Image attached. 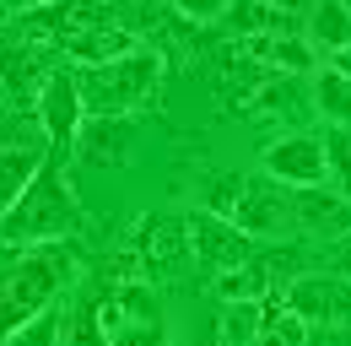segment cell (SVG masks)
<instances>
[{"instance_id": "cell-1", "label": "cell", "mask_w": 351, "mask_h": 346, "mask_svg": "<svg viewBox=\"0 0 351 346\" xmlns=\"http://www.w3.org/2000/svg\"><path fill=\"white\" fill-rule=\"evenodd\" d=\"M65 281H71V255L60 244H27L0 276V341L27 319H38L44 308H54Z\"/></svg>"}, {"instance_id": "cell-2", "label": "cell", "mask_w": 351, "mask_h": 346, "mask_svg": "<svg viewBox=\"0 0 351 346\" xmlns=\"http://www.w3.org/2000/svg\"><path fill=\"white\" fill-rule=\"evenodd\" d=\"M162 82V54L157 49H130V54H119V60H103V65H82V108H87L92 119H119V114H130L141 108L152 92Z\"/></svg>"}, {"instance_id": "cell-3", "label": "cell", "mask_w": 351, "mask_h": 346, "mask_svg": "<svg viewBox=\"0 0 351 346\" xmlns=\"http://www.w3.org/2000/svg\"><path fill=\"white\" fill-rule=\"evenodd\" d=\"M76 227V195L60 168H38L16 206L0 216V244H54Z\"/></svg>"}, {"instance_id": "cell-4", "label": "cell", "mask_w": 351, "mask_h": 346, "mask_svg": "<svg viewBox=\"0 0 351 346\" xmlns=\"http://www.w3.org/2000/svg\"><path fill=\"white\" fill-rule=\"evenodd\" d=\"M221 216H227L232 227H243L249 238H276V233H287V227L298 222V200L287 195V184H276V178L265 173V178L238 184Z\"/></svg>"}, {"instance_id": "cell-5", "label": "cell", "mask_w": 351, "mask_h": 346, "mask_svg": "<svg viewBox=\"0 0 351 346\" xmlns=\"http://www.w3.org/2000/svg\"><path fill=\"white\" fill-rule=\"evenodd\" d=\"M103 330H108V346H168L162 308L152 298V287H141V281H125L103 303Z\"/></svg>"}, {"instance_id": "cell-6", "label": "cell", "mask_w": 351, "mask_h": 346, "mask_svg": "<svg viewBox=\"0 0 351 346\" xmlns=\"http://www.w3.org/2000/svg\"><path fill=\"white\" fill-rule=\"evenodd\" d=\"M265 173L276 184H298V189H319L330 178V146L319 135H281L265 152Z\"/></svg>"}, {"instance_id": "cell-7", "label": "cell", "mask_w": 351, "mask_h": 346, "mask_svg": "<svg viewBox=\"0 0 351 346\" xmlns=\"http://www.w3.org/2000/svg\"><path fill=\"white\" fill-rule=\"evenodd\" d=\"M281 303L303 325H341V319H351V281H341V276H303V281L287 287Z\"/></svg>"}, {"instance_id": "cell-8", "label": "cell", "mask_w": 351, "mask_h": 346, "mask_svg": "<svg viewBox=\"0 0 351 346\" xmlns=\"http://www.w3.org/2000/svg\"><path fill=\"white\" fill-rule=\"evenodd\" d=\"M189 244H195V260H206L211 270H238V265H249V233L232 227L227 216L195 211L189 216Z\"/></svg>"}, {"instance_id": "cell-9", "label": "cell", "mask_w": 351, "mask_h": 346, "mask_svg": "<svg viewBox=\"0 0 351 346\" xmlns=\"http://www.w3.org/2000/svg\"><path fill=\"white\" fill-rule=\"evenodd\" d=\"M82 86H76V76L71 71H49L44 82V97H38V119H44L49 141H71L76 130H82Z\"/></svg>"}, {"instance_id": "cell-10", "label": "cell", "mask_w": 351, "mask_h": 346, "mask_svg": "<svg viewBox=\"0 0 351 346\" xmlns=\"http://www.w3.org/2000/svg\"><path fill=\"white\" fill-rule=\"evenodd\" d=\"M0 82H5V97L11 103H38L44 97V82H49V65L38 54H27V49H5L0 54Z\"/></svg>"}, {"instance_id": "cell-11", "label": "cell", "mask_w": 351, "mask_h": 346, "mask_svg": "<svg viewBox=\"0 0 351 346\" xmlns=\"http://www.w3.org/2000/svg\"><path fill=\"white\" fill-rule=\"evenodd\" d=\"M141 249L152 265H178V260L195 255V244H189V222L184 216H152L146 227H141Z\"/></svg>"}, {"instance_id": "cell-12", "label": "cell", "mask_w": 351, "mask_h": 346, "mask_svg": "<svg viewBox=\"0 0 351 346\" xmlns=\"http://www.w3.org/2000/svg\"><path fill=\"white\" fill-rule=\"evenodd\" d=\"M313 114L324 119V125L335 130H351V76L341 71V65H324L319 76H313Z\"/></svg>"}, {"instance_id": "cell-13", "label": "cell", "mask_w": 351, "mask_h": 346, "mask_svg": "<svg viewBox=\"0 0 351 346\" xmlns=\"http://www.w3.org/2000/svg\"><path fill=\"white\" fill-rule=\"evenodd\" d=\"M44 168L38 146H0V216L16 206V195L33 184V173Z\"/></svg>"}, {"instance_id": "cell-14", "label": "cell", "mask_w": 351, "mask_h": 346, "mask_svg": "<svg viewBox=\"0 0 351 346\" xmlns=\"http://www.w3.org/2000/svg\"><path fill=\"white\" fill-rule=\"evenodd\" d=\"M292 200H298V222H303V227H319V233H346L351 227V200L319 195V189H303V195H292Z\"/></svg>"}, {"instance_id": "cell-15", "label": "cell", "mask_w": 351, "mask_h": 346, "mask_svg": "<svg viewBox=\"0 0 351 346\" xmlns=\"http://www.w3.org/2000/svg\"><path fill=\"white\" fill-rule=\"evenodd\" d=\"M308 33H313V43H319V49L346 54V49H351V11H346V0H319V5H313Z\"/></svg>"}, {"instance_id": "cell-16", "label": "cell", "mask_w": 351, "mask_h": 346, "mask_svg": "<svg viewBox=\"0 0 351 346\" xmlns=\"http://www.w3.org/2000/svg\"><path fill=\"white\" fill-rule=\"evenodd\" d=\"M249 346H308V325L287 308V303H265L260 336H254Z\"/></svg>"}, {"instance_id": "cell-17", "label": "cell", "mask_w": 351, "mask_h": 346, "mask_svg": "<svg viewBox=\"0 0 351 346\" xmlns=\"http://www.w3.org/2000/svg\"><path fill=\"white\" fill-rule=\"evenodd\" d=\"M60 346H108V330H103V308L92 298H82L65 319H60Z\"/></svg>"}, {"instance_id": "cell-18", "label": "cell", "mask_w": 351, "mask_h": 346, "mask_svg": "<svg viewBox=\"0 0 351 346\" xmlns=\"http://www.w3.org/2000/svg\"><path fill=\"white\" fill-rule=\"evenodd\" d=\"M221 303H265V287H270V276L254 270V265H238V270H221Z\"/></svg>"}, {"instance_id": "cell-19", "label": "cell", "mask_w": 351, "mask_h": 346, "mask_svg": "<svg viewBox=\"0 0 351 346\" xmlns=\"http://www.w3.org/2000/svg\"><path fill=\"white\" fill-rule=\"evenodd\" d=\"M0 346H60V303H54V308H44L38 319H27L22 330H11Z\"/></svg>"}, {"instance_id": "cell-20", "label": "cell", "mask_w": 351, "mask_h": 346, "mask_svg": "<svg viewBox=\"0 0 351 346\" xmlns=\"http://www.w3.org/2000/svg\"><path fill=\"white\" fill-rule=\"evenodd\" d=\"M119 135H125V130L114 125V119H97V125H87V157L97 163V168H108V163H119V146H114Z\"/></svg>"}, {"instance_id": "cell-21", "label": "cell", "mask_w": 351, "mask_h": 346, "mask_svg": "<svg viewBox=\"0 0 351 346\" xmlns=\"http://www.w3.org/2000/svg\"><path fill=\"white\" fill-rule=\"evenodd\" d=\"M330 173H341V189H346V200H351V130H341L335 146H330Z\"/></svg>"}, {"instance_id": "cell-22", "label": "cell", "mask_w": 351, "mask_h": 346, "mask_svg": "<svg viewBox=\"0 0 351 346\" xmlns=\"http://www.w3.org/2000/svg\"><path fill=\"white\" fill-rule=\"evenodd\" d=\"M184 16H195V22H217V16H227L232 11V0H173Z\"/></svg>"}, {"instance_id": "cell-23", "label": "cell", "mask_w": 351, "mask_h": 346, "mask_svg": "<svg viewBox=\"0 0 351 346\" xmlns=\"http://www.w3.org/2000/svg\"><path fill=\"white\" fill-rule=\"evenodd\" d=\"M324 346H351V319H341V325H330V341Z\"/></svg>"}, {"instance_id": "cell-24", "label": "cell", "mask_w": 351, "mask_h": 346, "mask_svg": "<svg viewBox=\"0 0 351 346\" xmlns=\"http://www.w3.org/2000/svg\"><path fill=\"white\" fill-rule=\"evenodd\" d=\"M0 5H5V11H11V5H33V11H44V5H54V0H0Z\"/></svg>"}, {"instance_id": "cell-25", "label": "cell", "mask_w": 351, "mask_h": 346, "mask_svg": "<svg viewBox=\"0 0 351 346\" xmlns=\"http://www.w3.org/2000/svg\"><path fill=\"white\" fill-rule=\"evenodd\" d=\"M330 65H341V71H346V76H351V49H346V54H335Z\"/></svg>"}, {"instance_id": "cell-26", "label": "cell", "mask_w": 351, "mask_h": 346, "mask_svg": "<svg viewBox=\"0 0 351 346\" xmlns=\"http://www.w3.org/2000/svg\"><path fill=\"white\" fill-rule=\"evenodd\" d=\"M346 11H351V0H346Z\"/></svg>"}, {"instance_id": "cell-27", "label": "cell", "mask_w": 351, "mask_h": 346, "mask_svg": "<svg viewBox=\"0 0 351 346\" xmlns=\"http://www.w3.org/2000/svg\"><path fill=\"white\" fill-rule=\"evenodd\" d=\"M0 11H5V5H0Z\"/></svg>"}]
</instances>
